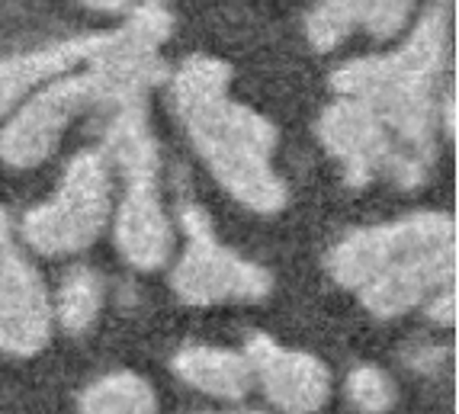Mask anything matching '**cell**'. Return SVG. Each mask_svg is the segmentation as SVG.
Listing matches in <instances>:
<instances>
[{"label":"cell","instance_id":"7","mask_svg":"<svg viewBox=\"0 0 459 414\" xmlns=\"http://www.w3.org/2000/svg\"><path fill=\"white\" fill-rule=\"evenodd\" d=\"M180 222L190 245L170 273L177 299L186 306H222V302H261L273 289V276L261 263L245 261L215 238L209 215L196 203L180 206Z\"/></svg>","mask_w":459,"mask_h":414},{"label":"cell","instance_id":"5","mask_svg":"<svg viewBox=\"0 0 459 414\" xmlns=\"http://www.w3.org/2000/svg\"><path fill=\"white\" fill-rule=\"evenodd\" d=\"M107 151L126 174V196L116 212L113 238L126 263L135 270H161L174 251V229L158 193V142L148 125L145 93L113 107L107 125Z\"/></svg>","mask_w":459,"mask_h":414},{"label":"cell","instance_id":"8","mask_svg":"<svg viewBox=\"0 0 459 414\" xmlns=\"http://www.w3.org/2000/svg\"><path fill=\"white\" fill-rule=\"evenodd\" d=\"M318 138L341 161L344 180L353 190L367 186L379 174L392 177L402 190H414L395 142L367 103L353 97H341L337 103H331L318 119Z\"/></svg>","mask_w":459,"mask_h":414},{"label":"cell","instance_id":"23","mask_svg":"<svg viewBox=\"0 0 459 414\" xmlns=\"http://www.w3.org/2000/svg\"><path fill=\"white\" fill-rule=\"evenodd\" d=\"M203 414H212V411H203ZM235 414H264V411H235Z\"/></svg>","mask_w":459,"mask_h":414},{"label":"cell","instance_id":"19","mask_svg":"<svg viewBox=\"0 0 459 414\" xmlns=\"http://www.w3.org/2000/svg\"><path fill=\"white\" fill-rule=\"evenodd\" d=\"M428 315H430V322L446 324V328L456 324V289H453V283L434 292V299H430V306H428Z\"/></svg>","mask_w":459,"mask_h":414},{"label":"cell","instance_id":"9","mask_svg":"<svg viewBox=\"0 0 459 414\" xmlns=\"http://www.w3.org/2000/svg\"><path fill=\"white\" fill-rule=\"evenodd\" d=\"M52 302L42 276L16 247H0V350L32 357L52 338Z\"/></svg>","mask_w":459,"mask_h":414},{"label":"cell","instance_id":"11","mask_svg":"<svg viewBox=\"0 0 459 414\" xmlns=\"http://www.w3.org/2000/svg\"><path fill=\"white\" fill-rule=\"evenodd\" d=\"M119 46H123V30L65 39V42H52V46L36 48V52L0 58V116L16 109L30 93L46 87L55 77L71 74V71L100 62V58H109Z\"/></svg>","mask_w":459,"mask_h":414},{"label":"cell","instance_id":"16","mask_svg":"<svg viewBox=\"0 0 459 414\" xmlns=\"http://www.w3.org/2000/svg\"><path fill=\"white\" fill-rule=\"evenodd\" d=\"M347 399L363 414H385L395 405V383L379 367H357L347 376Z\"/></svg>","mask_w":459,"mask_h":414},{"label":"cell","instance_id":"2","mask_svg":"<svg viewBox=\"0 0 459 414\" xmlns=\"http://www.w3.org/2000/svg\"><path fill=\"white\" fill-rule=\"evenodd\" d=\"M446 42L450 16L444 4H437L398 52L347 62L331 77L337 97L367 103L385 125L414 186L428 180L437 158V84L446 68Z\"/></svg>","mask_w":459,"mask_h":414},{"label":"cell","instance_id":"22","mask_svg":"<svg viewBox=\"0 0 459 414\" xmlns=\"http://www.w3.org/2000/svg\"><path fill=\"white\" fill-rule=\"evenodd\" d=\"M7 238H10V219H7V212L0 209V247L7 245Z\"/></svg>","mask_w":459,"mask_h":414},{"label":"cell","instance_id":"17","mask_svg":"<svg viewBox=\"0 0 459 414\" xmlns=\"http://www.w3.org/2000/svg\"><path fill=\"white\" fill-rule=\"evenodd\" d=\"M418 0H363V30L376 39H392L405 30Z\"/></svg>","mask_w":459,"mask_h":414},{"label":"cell","instance_id":"4","mask_svg":"<svg viewBox=\"0 0 459 414\" xmlns=\"http://www.w3.org/2000/svg\"><path fill=\"white\" fill-rule=\"evenodd\" d=\"M123 46L109 58L55 77L20 103L10 123L0 129V161L16 170L36 168L52 158L68 125L81 113L97 107H116L126 97H135V93H145L148 87L161 84L168 68L158 58V48L145 46L129 26H123Z\"/></svg>","mask_w":459,"mask_h":414},{"label":"cell","instance_id":"24","mask_svg":"<svg viewBox=\"0 0 459 414\" xmlns=\"http://www.w3.org/2000/svg\"><path fill=\"white\" fill-rule=\"evenodd\" d=\"M152 4H164V0H152Z\"/></svg>","mask_w":459,"mask_h":414},{"label":"cell","instance_id":"3","mask_svg":"<svg viewBox=\"0 0 459 414\" xmlns=\"http://www.w3.org/2000/svg\"><path fill=\"white\" fill-rule=\"evenodd\" d=\"M328 273L357 292L376 318H398L453 283L456 222L428 209L357 229L331 247Z\"/></svg>","mask_w":459,"mask_h":414},{"label":"cell","instance_id":"14","mask_svg":"<svg viewBox=\"0 0 459 414\" xmlns=\"http://www.w3.org/2000/svg\"><path fill=\"white\" fill-rule=\"evenodd\" d=\"M100 306H103V280L97 276V270L74 267L62 280L55 318L62 322V328L68 334H84L97 322Z\"/></svg>","mask_w":459,"mask_h":414},{"label":"cell","instance_id":"21","mask_svg":"<svg viewBox=\"0 0 459 414\" xmlns=\"http://www.w3.org/2000/svg\"><path fill=\"white\" fill-rule=\"evenodd\" d=\"M444 123H446V135L456 138V97H446L444 100Z\"/></svg>","mask_w":459,"mask_h":414},{"label":"cell","instance_id":"20","mask_svg":"<svg viewBox=\"0 0 459 414\" xmlns=\"http://www.w3.org/2000/svg\"><path fill=\"white\" fill-rule=\"evenodd\" d=\"M84 7L100 10V13H123L129 7V0H81Z\"/></svg>","mask_w":459,"mask_h":414},{"label":"cell","instance_id":"15","mask_svg":"<svg viewBox=\"0 0 459 414\" xmlns=\"http://www.w3.org/2000/svg\"><path fill=\"white\" fill-rule=\"evenodd\" d=\"M363 23V0H318L306 20L312 48L331 52Z\"/></svg>","mask_w":459,"mask_h":414},{"label":"cell","instance_id":"1","mask_svg":"<svg viewBox=\"0 0 459 414\" xmlns=\"http://www.w3.org/2000/svg\"><path fill=\"white\" fill-rule=\"evenodd\" d=\"M231 68L209 55H193L170 81V100L190 145L231 200L257 215H276L290 203L273 168L276 129L261 113L229 97Z\"/></svg>","mask_w":459,"mask_h":414},{"label":"cell","instance_id":"13","mask_svg":"<svg viewBox=\"0 0 459 414\" xmlns=\"http://www.w3.org/2000/svg\"><path fill=\"white\" fill-rule=\"evenodd\" d=\"M81 414H158V395L148 379L119 369L81 392Z\"/></svg>","mask_w":459,"mask_h":414},{"label":"cell","instance_id":"18","mask_svg":"<svg viewBox=\"0 0 459 414\" xmlns=\"http://www.w3.org/2000/svg\"><path fill=\"white\" fill-rule=\"evenodd\" d=\"M126 26H129V30L135 32L145 46L158 48L164 39L170 36V30H174V20H170V13L164 10V4H152V0H145L138 10H132L129 23Z\"/></svg>","mask_w":459,"mask_h":414},{"label":"cell","instance_id":"6","mask_svg":"<svg viewBox=\"0 0 459 414\" xmlns=\"http://www.w3.org/2000/svg\"><path fill=\"white\" fill-rule=\"evenodd\" d=\"M109 215H113V180H109L107 154L81 151L68 164L52 200L26 212L23 238L32 251L46 257L77 254L103 235Z\"/></svg>","mask_w":459,"mask_h":414},{"label":"cell","instance_id":"12","mask_svg":"<svg viewBox=\"0 0 459 414\" xmlns=\"http://www.w3.org/2000/svg\"><path fill=\"white\" fill-rule=\"evenodd\" d=\"M174 373L203 395L222 401H241L254 385L251 363L245 360V353L222 350V347H184L174 357Z\"/></svg>","mask_w":459,"mask_h":414},{"label":"cell","instance_id":"10","mask_svg":"<svg viewBox=\"0 0 459 414\" xmlns=\"http://www.w3.org/2000/svg\"><path fill=\"white\" fill-rule=\"evenodd\" d=\"M254 379L283 414H315L331 395V373L318 357L286 350L267 334H251L245 347Z\"/></svg>","mask_w":459,"mask_h":414}]
</instances>
